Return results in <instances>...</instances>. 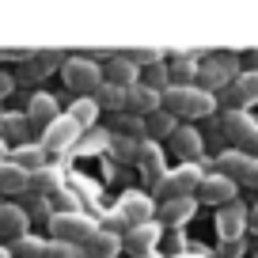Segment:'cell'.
Wrapping results in <instances>:
<instances>
[{
  "instance_id": "1",
  "label": "cell",
  "mask_w": 258,
  "mask_h": 258,
  "mask_svg": "<svg viewBox=\"0 0 258 258\" xmlns=\"http://www.w3.org/2000/svg\"><path fill=\"white\" fill-rule=\"evenodd\" d=\"M49 228H53V239H61V243H76V247H84L88 250L91 247V239L99 235V220H91L88 213H53L49 217Z\"/></svg>"
},
{
  "instance_id": "2",
  "label": "cell",
  "mask_w": 258,
  "mask_h": 258,
  "mask_svg": "<svg viewBox=\"0 0 258 258\" xmlns=\"http://www.w3.org/2000/svg\"><path fill=\"white\" fill-rule=\"evenodd\" d=\"M61 80L73 91H80V95H95V91L106 84V76H103V69H99L95 61H88V57H69V61L61 64Z\"/></svg>"
},
{
  "instance_id": "3",
  "label": "cell",
  "mask_w": 258,
  "mask_h": 258,
  "mask_svg": "<svg viewBox=\"0 0 258 258\" xmlns=\"http://www.w3.org/2000/svg\"><path fill=\"white\" fill-rule=\"evenodd\" d=\"M205 175H202V163H178L175 171H167V178L160 182L163 202H175V198H198Z\"/></svg>"
},
{
  "instance_id": "4",
  "label": "cell",
  "mask_w": 258,
  "mask_h": 258,
  "mask_svg": "<svg viewBox=\"0 0 258 258\" xmlns=\"http://www.w3.org/2000/svg\"><path fill=\"white\" fill-rule=\"evenodd\" d=\"M160 243H163V224H160V220H152V224H137V228H129L125 239H121V247H125L133 258H141V254H152Z\"/></svg>"
},
{
  "instance_id": "5",
  "label": "cell",
  "mask_w": 258,
  "mask_h": 258,
  "mask_svg": "<svg viewBox=\"0 0 258 258\" xmlns=\"http://www.w3.org/2000/svg\"><path fill=\"white\" fill-rule=\"evenodd\" d=\"M80 133H84V129L64 114V118H57L53 125L42 133V148H46V152H69V148L80 141Z\"/></svg>"
},
{
  "instance_id": "6",
  "label": "cell",
  "mask_w": 258,
  "mask_h": 258,
  "mask_svg": "<svg viewBox=\"0 0 258 258\" xmlns=\"http://www.w3.org/2000/svg\"><path fill=\"white\" fill-rule=\"evenodd\" d=\"M224 137L228 141H235V145H243V148H258V121L250 118V114H243V110H232V114H224Z\"/></svg>"
},
{
  "instance_id": "7",
  "label": "cell",
  "mask_w": 258,
  "mask_h": 258,
  "mask_svg": "<svg viewBox=\"0 0 258 258\" xmlns=\"http://www.w3.org/2000/svg\"><path fill=\"white\" fill-rule=\"evenodd\" d=\"M247 220H250V213L243 209L239 202L224 205V209L217 213V235H220L224 243H239L243 232H247Z\"/></svg>"
},
{
  "instance_id": "8",
  "label": "cell",
  "mask_w": 258,
  "mask_h": 258,
  "mask_svg": "<svg viewBox=\"0 0 258 258\" xmlns=\"http://www.w3.org/2000/svg\"><path fill=\"white\" fill-rule=\"evenodd\" d=\"M125 110L148 121L152 114H160V110H163V103H160V91H152L145 80H141V84H133V88H125Z\"/></svg>"
},
{
  "instance_id": "9",
  "label": "cell",
  "mask_w": 258,
  "mask_h": 258,
  "mask_svg": "<svg viewBox=\"0 0 258 258\" xmlns=\"http://www.w3.org/2000/svg\"><path fill=\"white\" fill-rule=\"evenodd\" d=\"M235 186L239 182H232L228 175H205V182H202V190H198V202H205V205H232L235 202Z\"/></svg>"
},
{
  "instance_id": "10",
  "label": "cell",
  "mask_w": 258,
  "mask_h": 258,
  "mask_svg": "<svg viewBox=\"0 0 258 258\" xmlns=\"http://www.w3.org/2000/svg\"><path fill=\"white\" fill-rule=\"evenodd\" d=\"M118 213L129 220V228H137V224H152V213H156V205H152V198H148V194H141V190H129V194H121Z\"/></svg>"
},
{
  "instance_id": "11",
  "label": "cell",
  "mask_w": 258,
  "mask_h": 258,
  "mask_svg": "<svg viewBox=\"0 0 258 258\" xmlns=\"http://www.w3.org/2000/svg\"><path fill=\"white\" fill-rule=\"evenodd\" d=\"M137 167H141V175H145L148 186H160L163 178H167V167H163V148L156 145V141H145V145H141Z\"/></svg>"
},
{
  "instance_id": "12",
  "label": "cell",
  "mask_w": 258,
  "mask_h": 258,
  "mask_svg": "<svg viewBox=\"0 0 258 258\" xmlns=\"http://www.w3.org/2000/svg\"><path fill=\"white\" fill-rule=\"evenodd\" d=\"M27 228H31V217H27L23 205L0 202V235H4V239H8V243H19L23 235H31Z\"/></svg>"
},
{
  "instance_id": "13",
  "label": "cell",
  "mask_w": 258,
  "mask_h": 258,
  "mask_svg": "<svg viewBox=\"0 0 258 258\" xmlns=\"http://www.w3.org/2000/svg\"><path fill=\"white\" fill-rule=\"evenodd\" d=\"M57 118H61V110H57V99H53V95H46V91L31 95V103H27V121H31L34 129H42V133H46Z\"/></svg>"
},
{
  "instance_id": "14",
  "label": "cell",
  "mask_w": 258,
  "mask_h": 258,
  "mask_svg": "<svg viewBox=\"0 0 258 258\" xmlns=\"http://www.w3.org/2000/svg\"><path fill=\"white\" fill-rule=\"evenodd\" d=\"M103 76H106V84H118V88H133V84H141V64L133 61V57L114 53L110 61H106Z\"/></svg>"
},
{
  "instance_id": "15",
  "label": "cell",
  "mask_w": 258,
  "mask_h": 258,
  "mask_svg": "<svg viewBox=\"0 0 258 258\" xmlns=\"http://www.w3.org/2000/svg\"><path fill=\"white\" fill-rule=\"evenodd\" d=\"M239 80V73H235V61L228 57V61H213L202 69V88L205 91H220V88H232V84Z\"/></svg>"
},
{
  "instance_id": "16",
  "label": "cell",
  "mask_w": 258,
  "mask_h": 258,
  "mask_svg": "<svg viewBox=\"0 0 258 258\" xmlns=\"http://www.w3.org/2000/svg\"><path fill=\"white\" fill-rule=\"evenodd\" d=\"M250 167H254V156H247L243 148H228V152H220V175H228L232 182H243V178L250 175Z\"/></svg>"
},
{
  "instance_id": "17",
  "label": "cell",
  "mask_w": 258,
  "mask_h": 258,
  "mask_svg": "<svg viewBox=\"0 0 258 258\" xmlns=\"http://www.w3.org/2000/svg\"><path fill=\"white\" fill-rule=\"evenodd\" d=\"M194 205H198V198H175V202H163L160 205V224L163 228H182L186 220L194 217Z\"/></svg>"
},
{
  "instance_id": "18",
  "label": "cell",
  "mask_w": 258,
  "mask_h": 258,
  "mask_svg": "<svg viewBox=\"0 0 258 258\" xmlns=\"http://www.w3.org/2000/svg\"><path fill=\"white\" fill-rule=\"evenodd\" d=\"M171 145H175V152L182 156V163H198V156H202V133L190 125H178L175 137H171Z\"/></svg>"
},
{
  "instance_id": "19",
  "label": "cell",
  "mask_w": 258,
  "mask_h": 258,
  "mask_svg": "<svg viewBox=\"0 0 258 258\" xmlns=\"http://www.w3.org/2000/svg\"><path fill=\"white\" fill-rule=\"evenodd\" d=\"M217 110V99H213V91L205 88H186V103H182V114L186 118H209V114Z\"/></svg>"
},
{
  "instance_id": "20",
  "label": "cell",
  "mask_w": 258,
  "mask_h": 258,
  "mask_svg": "<svg viewBox=\"0 0 258 258\" xmlns=\"http://www.w3.org/2000/svg\"><path fill=\"white\" fill-rule=\"evenodd\" d=\"M27 186H31V175L23 167H16L12 160L0 163V194H27Z\"/></svg>"
},
{
  "instance_id": "21",
  "label": "cell",
  "mask_w": 258,
  "mask_h": 258,
  "mask_svg": "<svg viewBox=\"0 0 258 258\" xmlns=\"http://www.w3.org/2000/svg\"><path fill=\"white\" fill-rule=\"evenodd\" d=\"M12 163H16V167H23L27 175H34V171L46 167V148H42V145H16Z\"/></svg>"
},
{
  "instance_id": "22",
  "label": "cell",
  "mask_w": 258,
  "mask_h": 258,
  "mask_svg": "<svg viewBox=\"0 0 258 258\" xmlns=\"http://www.w3.org/2000/svg\"><path fill=\"white\" fill-rule=\"evenodd\" d=\"M228 95H232V103H250V99L258 103V69H243L239 80L228 88Z\"/></svg>"
},
{
  "instance_id": "23",
  "label": "cell",
  "mask_w": 258,
  "mask_h": 258,
  "mask_svg": "<svg viewBox=\"0 0 258 258\" xmlns=\"http://www.w3.org/2000/svg\"><path fill=\"white\" fill-rule=\"evenodd\" d=\"M27 194H34V198H46V194H61V175H57L53 167H42L31 175V186H27Z\"/></svg>"
},
{
  "instance_id": "24",
  "label": "cell",
  "mask_w": 258,
  "mask_h": 258,
  "mask_svg": "<svg viewBox=\"0 0 258 258\" xmlns=\"http://www.w3.org/2000/svg\"><path fill=\"white\" fill-rule=\"evenodd\" d=\"M69 118H73L80 129H91V125H95V118H99V103H95V95L76 99V103H73V110H69Z\"/></svg>"
},
{
  "instance_id": "25",
  "label": "cell",
  "mask_w": 258,
  "mask_h": 258,
  "mask_svg": "<svg viewBox=\"0 0 258 258\" xmlns=\"http://www.w3.org/2000/svg\"><path fill=\"white\" fill-rule=\"evenodd\" d=\"M95 103H99V110L121 114V110H125V88H118V84H103V88L95 91Z\"/></svg>"
},
{
  "instance_id": "26",
  "label": "cell",
  "mask_w": 258,
  "mask_h": 258,
  "mask_svg": "<svg viewBox=\"0 0 258 258\" xmlns=\"http://www.w3.org/2000/svg\"><path fill=\"white\" fill-rule=\"evenodd\" d=\"M31 121H27V114H4V118H0V137L4 141H27V133H31Z\"/></svg>"
},
{
  "instance_id": "27",
  "label": "cell",
  "mask_w": 258,
  "mask_h": 258,
  "mask_svg": "<svg viewBox=\"0 0 258 258\" xmlns=\"http://www.w3.org/2000/svg\"><path fill=\"white\" fill-rule=\"evenodd\" d=\"M145 129L152 133L156 141H160V137H175V129H178V118H175V114H167V110H160V114H152V118L145 121Z\"/></svg>"
},
{
  "instance_id": "28",
  "label": "cell",
  "mask_w": 258,
  "mask_h": 258,
  "mask_svg": "<svg viewBox=\"0 0 258 258\" xmlns=\"http://www.w3.org/2000/svg\"><path fill=\"white\" fill-rule=\"evenodd\" d=\"M118 250H121V239H118V235H106V232H99L95 239H91L88 254H91V258H118Z\"/></svg>"
},
{
  "instance_id": "29",
  "label": "cell",
  "mask_w": 258,
  "mask_h": 258,
  "mask_svg": "<svg viewBox=\"0 0 258 258\" xmlns=\"http://www.w3.org/2000/svg\"><path fill=\"white\" fill-rule=\"evenodd\" d=\"M141 133H145V118H137V114H118V118H114V137H133L137 141Z\"/></svg>"
},
{
  "instance_id": "30",
  "label": "cell",
  "mask_w": 258,
  "mask_h": 258,
  "mask_svg": "<svg viewBox=\"0 0 258 258\" xmlns=\"http://www.w3.org/2000/svg\"><path fill=\"white\" fill-rule=\"evenodd\" d=\"M46 247L49 243H42L38 235H23L19 243H12V254L16 258H46Z\"/></svg>"
},
{
  "instance_id": "31",
  "label": "cell",
  "mask_w": 258,
  "mask_h": 258,
  "mask_svg": "<svg viewBox=\"0 0 258 258\" xmlns=\"http://www.w3.org/2000/svg\"><path fill=\"white\" fill-rule=\"evenodd\" d=\"M145 84H148L152 91H160V95H163V91L171 88V69H167V64H148Z\"/></svg>"
},
{
  "instance_id": "32",
  "label": "cell",
  "mask_w": 258,
  "mask_h": 258,
  "mask_svg": "<svg viewBox=\"0 0 258 258\" xmlns=\"http://www.w3.org/2000/svg\"><path fill=\"white\" fill-rule=\"evenodd\" d=\"M46 258H88V250L76 247V243H61V239H53V243L46 247Z\"/></svg>"
},
{
  "instance_id": "33",
  "label": "cell",
  "mask_w": 258,
  "mask_h": 258,
  "mask_svg": "<svg viewBox=\"0 0 258 258\" xmlns=\"http://www.w3.org/2000/svg\"><path fill=\"white\" fill-rule=\"evenodd\" d=\"M133 61L145 64V69H148V64H160V49H156V46H141L137 53H133Z\"/></svg>"
},
{
  "instance_id": "34",
  "label": "cell",
  "mask_w": 258,
  "mask_h": 258,
  "mask_svg": "<svg viewBox=\"0 0 258 258\" xmlns=\"http://www.w3.org/2000/svg\"><path fill=\"white\" fill-rule=\"evenodd\" d=\"M46 209H49V205H46V198H34V202L27 205V217H38V213L46 217Z\"/></svg>"
},
{
  "instance_id": "35",
  "label": "cell",
  "mask_w": 258,
  "mask_h": 258,
  "mask_svg": "<svg viewBox=\"0 0 258 258\" xmlns=\"http://www.w3.org/2000/svg\"><path fill=\"white\" fill-rule=\"evenodd\" d=\"M171 258H209V254H205V247H186L182 254H171Z\"/></svg>"
},
{
  "instance_id": "36",
  "label": "cell",
  "mask_w": 258,
  "mask_h": 258,
  "mask_svg": "<svg viewBox=\"0 0 258 258\" xmlns=\"http://www.w3.org/2000/svg\"><path fill=\"white\" fill-rule=\"evenodd\" d=\"M8 91H12V76H8V73H0V99L8 95Z\"/></svg>"
},
{
  "instance_id": "37",
  "label": "cell",
  "mask_w": 258,
  "mask_h": 258,
  "mask_svg": "<svg viewBox=\"0 0 258 258\" xmlns=\"http://www.w3.org/2000/svg\"><path fill=\"white\" fill-rule=\"evenodd\" d=\"M42 61H46V64H57V61H61V53H57V49H46V53H42ZM64 64V61H61Z\"/></svg>"
},
{
  "instance_id": "38",
  "label": "cell",
  "mask_w": 258,
  "mask_h": 258,
  "mask_svg": "<svg viewBox=\"0 0 258 258\" xmlns=\"http://www.w3.org/2000/svg\"><path fill=\"white\" fill-rule=\"evenodd\" d=\"M4 160H8V141L0 137V163H4Z\"/></svg>"
},
{
  "instance_id": "39",
  "label": "cell",
  "mask_w": 258,
  "mask_h": 258,
  "mask_svg": "<svg viewBox=\"0 0 258 258\" xmlns=\"http://www.w3.org/2000/svg\"><path fill=\"white\" fill-rule=\"evenodd\" d=\"M250 224H254V228H258V205H254V213H250Z\"/></svg>"
},
{
  "instance_id": "40",
  "label": "cell",
  "mask_w": 258,
  "mask_h": 258,
  "mask_svg": "<svg viewBox=\"0 0 258 258\" xmlns=\"http://www.w3.org/2000/svg\"><path fill=\"white\" fill-rule=\"evenodd\" d=\"M0 258H16V254H12V250H0Z\"/></svg>"
}]
</instances>
